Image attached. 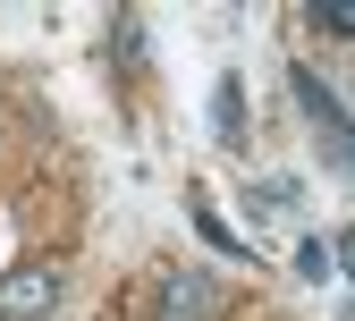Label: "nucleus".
<instances>
[{
	"mask_svg": "<svg viewBox=\"0 0 355 321\" xmlns=\"http://www.w3.org/2000/svg\"><path fill=\"white\" fill-rule=\"evenodd\" d=\"M313 26H322V34H347V42H355V0H330V9H313Z\"/></svg>",
	"mask_w": 355,
	"mask_h": 321,
	"instance_id": "6",
	"label": "nucleus"
},
{
	"mask_svg": "<svg viewBox=\"0 0 355 321\" xmlns=\"http://www.w3.org/2000/svg\"><path fill=\"white\" fill-rule=\"evenodd\" d=\"M211 135H220V144H237V135H245V94H237V76L211 85Z\"/></svg>",
	"mask_w": 355,
	"mask_h": 321,
	"instance_id": "4",
	"label": "nucleus"
},
{
	"mask_svg": "<svg viewBox=\"0 0 355 321\" xmlns=\"http://www.w3.org/2000/svg\"><path fill=\"white\" fill-rule=\"evenodd\" d=\"M288 85H296V102H304V110H313V127H322V135H347V102L330 94V85H322L313 68H296Z\"/></svg>",
	"mask_w": 355,
	"mask_h": 321,
	"instance_id": "3",
	"label": "nucleus"
},
{
	"mask_svg": "<svg viewBox=\"0 0 355 321\" xmlns=\"http://www.w3.org/2000/svg\"><path fill=\"white\" fill-rule=\"evenodd\" d=\"M220 313V288L203 279V270H178V279H161V321H211Z\"/></svg>",
	"mask_w": 355,
	"mask_h": 321,
	"instance_id": "2",
	"label": "nucleus"
},
{
	"mask_svg": "<svg viewBox=\"0 0 355 321\" xmlns=\"http://www.w3.org/2000/svg\"><path fill=\"white\" fill-rule=\"evenodd\" d=\"M330 237H296V279H330Z\"/></svg>",
	"mask_w": 355,
	"mask_h": 321,
	"instance_id": "5",
	"label": "nucleus"
},
{
	"mask_svg": "<svg viewBox=\"0 0 355 321\" xmlns=\"http://www.w3.org/2000/svg\"><path fill=\"white\" fill-rule=\"evenodd\" d=\"M330 262H338V270H347V279H355V228H347V237L330 245Z\"/></svg>",
	"mask_w": 355,
	"mask_h": 321,
	"instance_id": "9",
	"label": "nucleus"
},
{
	"mask_svg": "<svg viewBox=\"0 0 355 321\" xmlns=\"http://www.w3.org/2000/svg\"><path fill=\"white\" fill-rule=\"evenodd\" d=\"M51 304H60V270H51V262L0 270V321H42Z\"/></svg>",
	"mask_w": 355,
	"mask_h": 321,
	"instance_id": "1",
	"label": "nucleus"
},
{
	"mask_svg": "<svg viewBox=\"0 0 355 321\" xmlns=\"http://www.w3.org/2000/svg\"><path fill=\"white\" fill-rule=\"evenodd\" d=\"M195 228H203V237H211V245H220V254H245V245H237V237H229V220H220V211H203V203H195Z\"/></svg>",
	"mask_w": 355,
	"mask_h": 321,
	"instance_id": "7",
	"label": "nucleus"
},
{
	"mask_svg": "<svg viewBox=\"0 0 355 321\" xmlns=\"http://www.w3.org/2000/svg\"><path fill=\"white\" fill-rule=\"evenodd\" d=\"M119 60H127V68L144 60V26H136V17H119Z\"/></svg>",
	"mask_w": 355,
	"mask_h": 321,
	"instance_id": "8",
	"label": "nucleus"
}]
</instances>
